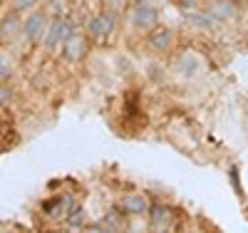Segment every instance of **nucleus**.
Masks as SVG:
<instances>
[{
  "mask_svg": "<svg viewBox=\"0 0 248 233\" xmlns=\"http://www.w3.org/2000/svg\"><path fill=\"white\" fill-rule=\"evenodd\" d=\"M75 30H77V23H75L70 15H65V17H52L50 25H47V30H45V37H43V50H45L47 55L60 52L62 42H65Z\"/></svg>",
  "mask_w": 248,
  "mask_h": 233,
  "instance_id": "nucleus-1",
  "label": "nucleus"
},
{
  "mask_svg": "<svg viewBox=\"0 0 248 233\" xmlns=\"http://www.w3.org/2000/svg\"><path fill=\"white\" fill-rule=\"evenodd\" d=\"M50 20L52 17H50L47 8H32L30 13H25V20H23V37L30 42V45L43 42Z\"/></svg>",
  "mask_w": 248,
  "mask_h": 233,
  "instance_id": "nucleus-2",
  "label": "nucleus"
},
{
  "mask_svg": "<svg viewBox=\"0 0 248 233\" xmlns=\"http://www.w3.org/2000/svg\"><path fill=\"white\" fill-rule=\"evenodd\" d=\"M85 28H87L85 32H87L90 40H107L114 32V28H117V13H114V8H107L105 13L92 15Z\"/></svg>",
  "mask_w": 248,
  "mask_h": 233,
  "instance_id": "nucleus-3",
  "label": "nucleus"
},
{
  "mask_svg": "<svg viewBox=\"0 0 248 233\" xmlns=\"http://www.w3.org/2000/svg\"><path fill=\"white\" fill-rule=\"evenodd\" d=\"M87 52H90V37H87V32L82 35L79 30H75L65 42H62V47H60L62 60L70 62V65H77V62H82V60L87 57Z\"/></svg>",
  "mask_w": 248,
  "mask_h": 233,
  "instance_id": "nucleus-4",
  "label": "nucleus"
},
{
  "mask_svg": "<svg viewBox=\"0 0 248 233\" xmlns=\"http://www.w3.org/2000/svg\"><path fill=\"white\" fill-rule=\"evenodd\" d=\"M129 25L137 32H149L159 25V10L149 3H137L129 13Z\"/></svg>",
  "mask_w": 248,
  "mask_h": 233,
  "instance_id": "nucleus-5",
  "label": "nucleus"
},
{
  "mask_svg": "<svg viewBox=\"0 0 248 233\" xmlns=\"http://www.w3.org/2000/svg\"><path fill=\"white\" fill-rule=\"evenodd\" d=\"M149 206L152 203H149L147 196L139 194V191H132V194H124L119 199L117 211H119V214H124V216H129V218H139L144 214H149Z\"/></svg>",
  "mask_w": 248,
  "mask_h": 233,
  "instance_id": "nucleus-6",
  "label": "nucleus"
},
{
  "mask_svg": "<svg viewBox=\"0 0 248 233\" xmlns=\"http://www.w3.org/2000/svg\"><path fill=\"white\" fill-rule=\"evenodd\" d=\"M174 37H176V35H174V28H169V25H156L154 30L147 32V45H149L152 52L164 55V52L171 50Z\"/></svg>",
  "mask_w": 248,
  "mask_h": 233,
  "instance_id": "nucleus-7",
  "label": "nucleus"
},
{
  "mask_svg": "<svg viewBox=\"0 0 248 233\" xmlns=\"http://www.w3.org/2000/svg\"><path fill=\"white\" fill-rule=\"evenodd\" d=\"M17 35H23V17H20L17 10H10L0 20V42H10Z\"/></svg>",
  "mask_w": 248,
  "mask_h": 233,
  "instance_id": "nucleus-8",
  "label": "nucleus"
},
{
  "mask_svg": "<svg viewBox=\"0 0 248 233\" xmlns=\"http://www.w3.org/2000/svg\"><path fill=\"white\" fill-rule=\"evenodd\" d=\"M181 20L189 28H194V30H214L218 23L209 15V13H203V10H194V8H189V10H184L181 13Z\"/></svg>",
  "mask_w": 248,
  "mask_h": 233,
  "instance_id": "nucleus-9",
  "label": "nucleus"
},
{
  "mask_svg": "<svg viewBox=\"0 0 248 233\" xmlns=\"http://www.w3.org/2000/svg\"><path fill=\"white\" fill-rule=\"evenodd\" d=\"M206 13H209L216 23H229L236 15V5H233V0H211Z\"/></svg>",
  "mask_w": 248,
  "mask_h": 233,
  "instance_id": "nucleus-10",
  "label": "nucleus"
},
{
  "mask_svg": "<svg viewBox=\"0 0 248 233\" xmlns=\"http://www.w3.org/2000/svg\"><path fill=\"white\" fill-rule=\"evenodd\" d=\"M169 221V208L164 203H152L149 206V228L152 231H161Z\"/></svg>",
  "mask_w": 248,
  "mask_h": 233,
  "instance_id": "nucleus-11",
  "label": "nucleus"
},
{
  "mask_svg": "<svg viewBox=\"0 0 248 233\" xmlns=\"http://www.w3.org/2000/svg\"><path fill=\"white\" fill-rule=\"evenodd\" d=\"M176 67H179V75H184V77H194V75L199 72V67H201V60L186 52L184 57H179V65H176Z\"/></svg>",
  "mask_w": 248,
  "mask_h": 233,
  "instance_id": "nucleus-12",
  "label": "nucleus"
},
{
  "mask_svg": "<svg viewBox=\"0 0 248 233\" xmlns=\"http://www.w3.org/2000/svg\"><path fill=\"white\" fill-rule=\"evenodd\" d=\"M15 75V65H13V60L5 55V52H0V84H5L10 82Z\"/></svg>",
  "mask_w": 248,
  "mask_h": 233,
  "instance_id": "nucleus-13",
  "label": "nucleus"
},
{
  "mask_svg": "<svg viewBox=\"0 0 248 233\" xmlns=\"http://www.w3.org/2000/svg\"><path fill=\"white\" fill-rule=\"evenodd\" d=\"M45 8H47L50 17H65L67 15V0H50Z\"/></svg>",
  "mask_w": 248,
  "mask_h": 233,
  "instance_id": "nucleus-14",
  "label": "nucleus"
},
{
  "mask_svg": "<svg viewBox=\"0 0 248 233\" xmlns=\"http://www.w3.org/2000/svg\"><path fill=\"white\" fill-rule=\"evenodd\" d=\"M37 5H40V0H13V10H17L20 15L30 13V10L37 8Z\"/></svg>",
  "mask_w": 248,
  "mask_h": 233,
  "instance_id": "nucleus-15",
  "label": "nucleus"
},
{
  "mask_svg": "<svg viewBox=\"0 0 248 233\" xmlns=\"http://www.w3.org/2000/svg\"><path fill=\"white\" fill-rule=\"evenodd\" d=\"M102 3H105L107 8H114V10H117V8H119V5L124 3V0H102Z\"/></svg>",
  "mask_w": 248,
  "mask_h": 233,
  "instance_id": "nucleus-16",
  "label": "nucleus"
}]
</instances>
